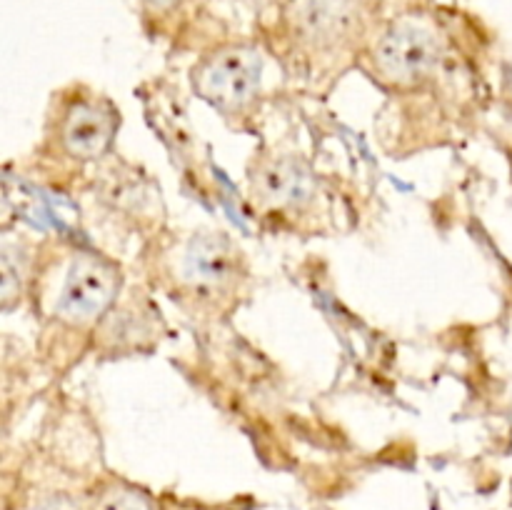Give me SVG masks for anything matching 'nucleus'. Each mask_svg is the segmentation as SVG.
<instances>
[{"instance_id": "f257e3e1", "label": "nucleus", "mask_w": 512, "mask_h": 510, "mask_svg": "<svg viewBox=\"0 0 512 510\" xmlns=\"http://www.w3.org/2000/svg\"><path fill=\"white\" fill-rule=\"evenodd\" d=\"M370 55L380 78L395 85H415L438 68L443 38L425 15L405 13L380 30Z\"/></svg>"}, {"instance_id": "f03ea898", "label": "nucleus", "mask_w": 512, "mask_h": 510, "mask_svg": "<svg viewBox=\"0 0 512 510\" xmlns=\"http://www.w3.org/2000/svg\"><path fill=\"white\" fill-rule=\"evenodd\" d=\"M263 53L255 45H223L195 68V90L223 110H240L263 85Z\"/></svg>"}, {"instance_id": "7ed1b4c3", "label": "nucleus", "mask_w": 512, "mask_h": 510, "mask_svg": "<svg viewBox=\"0 0 512 510\" xmlns=\"http://www.w3.org/2000/svg\"><path fill=\"white\" fill-rule=\"evenodd\" d=\"M280 15L295 43L325 53L358 38L365 25V0H288Z\"/></svg>"}, {"instance_id": "20e7f679", "label": "nucleus", "mask_w": 512, "mask_h": 510, "mask_svg": "<svg viewBox=\"0 0 512 510\" xmlns=\"http://www.w3.org/2000/svg\"><path fill=\"white\" fill-rule=\"evenodd\" d=\"M118 270L100 258H78L65 278L58 315L73 325L98 320L118 293Z\"/></svg>"}, {"instance_id": "39448f33", "label": "nucleus", "mask_w": 512, "mask_h": 510, "mask_svg": "<svg viewBox=\"0 0 512 510\" xmlns=\"http://www.w3.org/2000/svg\"><path fill=\"white\" fill-rule=\"evenodd\" d=\"M255 195L268 208H303L315 195V178L298 158H273L255 175Z\"/></svg>"}, {"instance_id": "423d86ee", "label": "nucleus", "mask_w": 512, "mask_h": 510, "mask_svg": "<svg viewBox=\"0 0 512 510\" xmlns=\"http://www.w3.org/2000/svg\"><path fill=\"white\" fill-rule=\"evenodd\" d=\"M118 130V115L98 100L75 103L63 120V145L73 158L90 160L108 150Z\"/></svg>"}, {"instance_id": "0eeeda50", "label": "nucleus", "mask_w": 512, "mask_h": 510, "mask_svg": "<svg viewBox=\"0 0 512 510\" xmlns=\"http://www.w3.org/2000/svg\"><path fill=\"white\" fill-rule=\"evenodd\" d=\"M183 273L198 290H220L233 280L235 253L225 235L203 233L190 240Z\"/></svg>"}, {"instance_id": "6e6552de", "label": "nucleus", "mask_w": 512, "mask_h": 510, "mask_svg": "<svg viewBox=\"0 0 512 510\" xmlns=\"http://www.w3.org/2000/svg\"><path fill=\"white\" fill-rule=\"evenodd\" d=\"M23 273L25 265L20 258V250L13 248L10 243L3 245V303L5 308L13 305V300L18 298L20 290H23Z\"/></svg>"}, {"instance_id": "1a4fd4ad", "label": "nucleus", "mask_w": 512, "mask_h": 510, "mask_svg": "<svg viewBox=\"0 0 512 510\" xmlns=\"http://www.w3.org/2000/svg\"><path fill=\"white\" fill-rule=\"evenodd\" d=\"M98 510H155V508L145 495L138 493V490L118 488L100 500Z\"/></svg>"}, {"instance_id": "9d476101", "label": "nucleus", "mask_w": 512, "mask_h": 510, "mask_svg": "<svg viewBox=\"0 0 512 510\" xmlns=\"http://www.w3.org/2000/svg\"><path fill=\"white\" fill-rule=\"evenodd\" d=\"M188 3H193V0H138L140 10L150 18H168V15L183 10Z\"/></svg>"}, {"instance_id": "9b49d317", "label": "nucleus", "mask_w": 512, "mask_h": 510, "mask_svg": "<svg viewBox=\"0 0 512 510\" xmlns=\"http://www.w3.org/2000/svg\"><path fill=\"white\" fill-rule=\"evenodd\" d=\"M240 3L248 5V8L253 10H273V8L283 10V5L288 3V0H240Z\"/></svg>"}, {"instance_id": "f8f14e48", "label": "nucleus", "mask_w": 512, "mask_h": 510, "mask_svg": "<svg viewBox=\"0 0 512 510\" xmlns=\"http://www.w3.org/2000/svg\"><path fill=\"white\" fill-rule=\"evenodd\" d=\"M33 510H73V505H68L65 500H60V498H50V500H43V503L35 505Z\"/></svg>"}]
</instances>
